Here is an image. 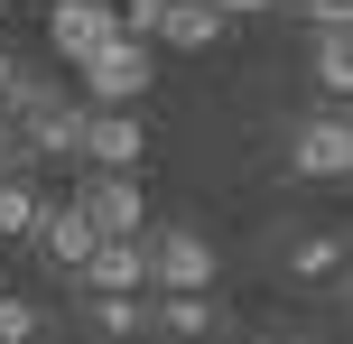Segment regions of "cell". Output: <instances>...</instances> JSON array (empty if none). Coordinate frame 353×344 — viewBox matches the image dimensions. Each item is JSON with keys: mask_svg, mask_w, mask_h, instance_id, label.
<instances>
[{"mask_svg": "<svg viewBox=\"0 0 353 344\" xmlns=\"http://www.w3.org/2000/svg\"><path fill=\"white\" fill-rule=\"evenodd\" d=\"M28 242L56 261V270H84V252H93L103 233L84 223V205H37V233H28Z\"/></svg>", "mask_w": 353, "mask_h": 344, "instance_id": "9c48e42d", "label": "cell"}, {"mask_svg": "<svg viewBox=\"0 0 353 344\" xmlns=\"http://www.w3.org/2000/svg\"><path fill=\"white\" fill-rule=\"evenodd\" d=\"M74 279H84V289H149V242L140 233H103Z\"/></svg>", "mask_w": 353, "mask_h": 344, "instance_id": "52a82bcc", "label": "cell"}, {"mask_svg": "<svg viewBox=\"0 0 353 344\" xmlns=\"http://www.w3.org/2000/svg\"><path fill=\"white\" fill-rule=\"evenodd\" d=\"M74 93L84 103H140L149 93V37H103L93 56H74Z\"/></svg>", "mask_w": 353, "mask_h": 344, "instance_id": "6da1fadb", "label": "cell"}, {"mask_svg": "<svg viewBox=\"0 0 353 344\" xmlns=\"http://www.w3.org/2000/svg\"><path fill=\"white\" fill-rule=\"evenodd\" d=\"M0 344H37V307L28 298H0Z\"/></svg>", "mask_w": 353, "mask_h": 344, "instance_id": "9a60e30c", "label": "cell"}, {"mask_svg": "<svg viewBox=\"0 0 353 344\" xmlns=\"http://www.w3.org/2000/svg\"><path fill=\"white\" fill-rule=\"evenodd\" d=\"M316 93H325V103L353 93V37L344 28H316Z\"/></svg>", "mask_w": 353, "mask_h": 344, "instance_id": "4fadbf2b", "label": "cell"}, {"mask_svg": "<svg viewBox=\"0 0 353 344\" xmlns=\"http://www.w3.org/2000/svg\"><path fill=\"white\" fill-rule=\"evenodd\" d=\"M84 316H93V335H140V326H149V298H140V289H93Z\"/></svg>", "mask_w": 353, "mask_h": 344, "instance_id": "7c38bea8", "label": "cell"}, {"mask_svg": "<svg viewBox=\"0 0 353 344\" xmlns=\"http://www.w3.org/2000/svg\"><path fill=\"white\" fill-rule=\"evenodd\" d=\"M103 37H130L121 19H112V0H56V10H47V47L65 56V65H74V56H93Z\"/></svg>", "mask_w": 353, "mask_h": 344, "instance_id": "8992f818", "label": "cell"}, {"mask_svg": "<svg viewBox=\"0 0 353 344\" xmlns=\"http://www.w3.org/2000/svg\"><path fill=\"white\" fill-rule=\"evenodd\" d=\"M10 159H19V149H10V121H0V168H10Z\"/></svg>", "mask_w": 353, "mask_h": 344, "instance_id": "d6986e66", "label": "cell"}, {"mask_svg": "<svg viewBox=\"0 0 353 344\" xmlns=\"http://www.w3.org/2000/svg\"><path fill=\"white\" fill-rule=\"evenodd\" d=\"M288 344H316V335H288Z\"/></svg>", "mask_w": 353, "mask_h": 344, "instance_id": "ffe728a7", "label": "cell"}, {"mask_svg": "<svg viewBox=\"0 0 353 344\" xmlns=\"http://www.w3.org/2000/svg\"><path fill=\"white\" fill-rule=\"evenodd\" d=\"M149 242V289H214V242L195 233V223H168V233H140Z\"/></svg>", "mask_w": 353, "mask_h": 344, "instance_id": "3957f363", "label": "cell"}, {"mask_svg": "<svg viewBox=\"0 0 353 344\" xmlns=\"http://www.w3.org/2000/svg\"><path fill=\"white\" fill-rule=\"evenodd\" d=\"M74 159L84 168H140L149 159V121L130 103H84V121H74Z\"/></svg>", "mask_w": 353, "mask_h": 344, "instance_id": "7a4b0ae2", "label": "cell"}, {"mask_svg": "<svg viewBox=\"0 0 353 344\" xmlns=\"http://www.w3.org/2000/svg\"><path fill=\"white\" fill-rule=\"evenodd\" d=\"M288 270H298V279H335L344 270V233H298V242H288Z\"/></svg>", "mask_w": 353, "mask_h": 344, "instance_id": "5bb4252c", "label": "cell"}, {"mask_svg": "<svg viewBox=\"0 0 353 344\" xmlns=\"http://www.w3.org/2000/svg\"><path fill=\"white\" fill-rule=\"evenodd\" d=\"M223 28H232V19L214 10V0H168V10H159V28H149V47H176V56H205L214 37H223Z\"/></svg>", "mask_w": 353, "mask_h": 344, "instance_id": "ba28073f", "label": "cell"}, {"mask_svg": "<svg viewBox=\"0 0 353 344\" xmlns=\"http://www.w3.org/2000/svg\"><path fill=\"white\" fill-rule=\"evenodd\" d=\"M214 10H223V19H270L279 0H214Z\"/></svg>", "mask_w": 353, "mask_h": 344, "instance_id": "e0dca14e", "label": "cell"}, {"mask_svg": "<svg viewBox=\"0 0 353 344\" xmlns=\"http://www.w3.org/2000/svg\"><path fill=\"white\" fill-rule=\"evenodd\" d=\"M74 205H84L93 233H149V196L130 186V168H93V177L74 186Z\"/></svg>", "mask_w": 353, "mask_h": 344, "instance_id": "5b68a950", "label": "cell"}, {"mask_svg": "<svg viewBox=\"0 0 353 344\" xmlns=\"http://www.w3.org/2000/svg\"><path fill=\"white\" fill-rule=\"evenodd\" d=\"M149 326H168V335H214L223 307H214V289H159V298H149Z\"/></svg>", "mask_w": 353, "mask_h": 344, "instance_id": "30bf717a", "label": "cell"}, {"mask_svg": "<svg viewBox=\"0 0 353 344\" xmlns=\"http://www.w3.org/2000/svg\"><path fill=\"white\" fill-rule=\"evenodd\" d=\"M10 84H19V56H10V47H0V103H10Z\"/></svg>", "mask_w": 353, "mask_h": 344, "instance_id": "ac0fdd59", "label": "cell"}, {"mask_svg": "<svg viewBox=\"0 0 353 344\" xmlns=\"http://www.w3.org/2000/svg\"><path fill=\"white\" fill-rule=\"evenodd\" d=\"M37 205H47V196H37L19 168H0V242H28L37 233Z\"/></svg>", "mask_w": 353, "mask_h": 344, "instance_id": "8fae6325", "label": "cell"}, {"mask_svg": "<svg viewBox=\"0 0 353 344\" xmlns=\"http://www.w3.org/2000/svg\"><path fill=\"white\" fill-rule=\"evenodd\" d=\"M288 168H298V177H316V186H335L344 168H353V121H344V103H325L316 121L288 130Z\"/></svg>", "mask_w": 353, "mask_h": 344, "instance_id": "277c9868", "label": "cell"}, {"mask_svg": "<svg viewBox=\"0 0 353 344\" xmlns=\"http://www.w3.org/2000/svg\"><path fill=\"white\" fill-rule=\"evenodd\" d=\"M159 10H168V0H112V19H121L130 37H149V28H159Z\"/></svg>", "mask_w": 353, "mask_h": 344, "instance_id": "2e32d148", "label": "cell"}]
</instances>
